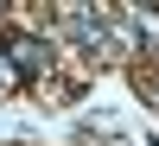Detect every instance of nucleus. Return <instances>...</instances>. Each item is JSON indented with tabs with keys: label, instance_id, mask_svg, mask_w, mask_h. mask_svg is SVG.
Returning a JSON list of instances; mask_svg holds the SVG:
<instances>
[{
	"label": "nucleus",
	"instance_id": "f257e3e1",
	"mask_svg": "<svg viewBox=\"0 0 159 146\" xmlns=\"http://www.w3.org/2000/svg\"><path fill=\"white\" fill-rule=\"evenodd\" d=\"M45 64H51V51L38 38H13V70L19 76H45Z\"/></svg>",
	"mask_w": 159,
	"mask_h": 146
}]
</instances>
